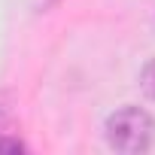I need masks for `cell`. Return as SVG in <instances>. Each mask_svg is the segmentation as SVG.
Here are the masks:
<instances>
[{"label":"cell","mask_w":155,"mask_h":155,"mask_svg":"<svg viewBox=\"0 0 155 155\" xmlns=\"http://www.w3.org/2000/svg\"><path fill=\"white\" fill-rule=\"evenodd\" d=\"M104 131H107V143L122 155H140L155 140V122L140 107H122L110 113Z\"/></svg>","instance_id":"1"},{"label":"cell","mask_w":155,"mask_h":155,"mask_svg":"<svg viewBox=\"0 0 155 155\" xmlns=\"http://www.w3.org/2000/svg\"><path fill=\"white\" fill-rule=\"evenodd\" d=\"M0 152H25V143L18 137H6L0 134Z\"/></svg>","instance_id":"3"},{"label":"cell","mask_w":155,"mask_h":155,"mask_svg":"<svg viewBox=\"0 0 155 155\" xmlns=\"http://www.w3.org/2000/svg\"><path fill=\"white\" fill-rule=\"evenodd\" d=\"M140 85H143V91L155 101V58L146 61V67H143V73H140Z\"/></svg>","instance_id":"2"}]
</instances>
